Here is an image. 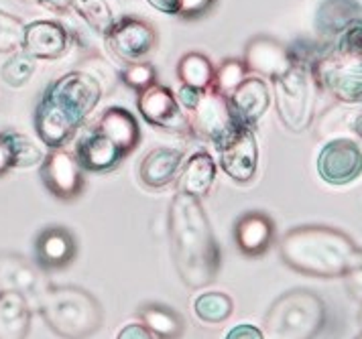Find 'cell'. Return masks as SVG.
Listing matches in <instances>:
<instances>
[{"label":"cell","instance_id":"6da1fadb","mask_svg":"<svg viewBox=\"0 0 362 339\" xmlns=\"http://www.w3.org/2000/svg\"><path fill=\"white\" fill-rule=\"evenodd\" d=\"M167 230L175 270L185 287L198 291L216 282L222 254L202 199L185 194L173 195Z\"/></svg>","mask_w":362,"mask_h":339},{"label":"cell","instance_id":"7a4b0ae2","mask_svg":"<svg viewBox=\"0 0 362 339\" xmlns=\"http://www.w3.org/2000/svg\"><path fill=\"white\" fill-rule=\"evenodd\" d=\"M102 94V83L86 71H69L57 78L35 110V130L41 143L49 148L67 145L90 112H94Z\"/></svg>","mask_w":362,"mask_h":339},{"label":"cell","instance_id":"3957f363","mask_svg":"<svg viewBox=\"0 0 362 339\" xmlns=\"http://www.w3.org/2000/svg\"><path fill=\"white\" fill-rule=\"evenodd\" d=\"M354 240L329 226H299L279 242L281 260L299 275L317 278L344 276L356 256Z\"/></svg>","mask_w":362,"mask_h":339},{"label":"cell","instance_id":"277c9868","mask_svg":"<svg viewBox=\"0 0 362 339\" xmlns=\"http://www.w3.org/2000/svg\"><path fill=\"white\" fill-rule=\"evenodd\" d=\"M310 65L317 88L338 102L362 104V23L338 35Z\"/></svg>","mask_w":362,"mask_h":339},{"label":"cell","instance_id":"5b68a950","mask_svg":"<svg viewBox=\"0 0 362 339\" xmlns=\"http://www.w3.org/2000/svg\"><path fill=\"white\" fill-rule=\"evenodd\" d=\"M35 305L55 335L64 339H88L104 325L100 301L80 287H47Z\"/></svg>","mask_w":362,"mask_h":339},{"label":"cell","instance_id":"8992f818","mask_svg":"<svg viewBox=\"0 0 362 339\" xmlns=\"http://www.w3.org/2000/svg\"><path fill=\"white\" fill-rule=\"evenodd\" d=\"M328 311L320 295L310 289H293L281 295L264 315L269 339H315L326 327Z\"/></svg>","mask_w":362,"mask_h":339},{"label":"cell","instance_id":"52a82bcc","mask_svg":"<svg viewBox=\"0 0 362 339\" xmlns=\"http://www.w3.org/2000/svg\"><path fill=\"white\" fill-rule=\"evenodd\" d=\"M315 88L317 83L305 61H297L289 73L275 81L277 114L285 129L291 132L310 129L315 110Z\"/></svg>","mask_w":362,"mask_h":339},{"label":"cell","instance_id":"ba28073f","mask_svg":"<svg viewBox=\"0 0 362 339\" xmlns=\"http://www.w3.org/2000/svg\"><path fill=\"white\" fill-rule=\"evenodd\" d=\"M187 116L192 134L212 143L216 148H222L243 126L232 112L228 96L216 92L214 88L202 94L198 106L189 110Z\"/></svg>","mask_w":362,"mask_h":339},{"label":"cell","instance_id":"9c48e42d","mask_svg":"<svg viewBox=\"0 0 362 339\" xmlns=\"http://www.w3.org/2000/svg\"><path fill=\"white\" fill-rule=\"evenodd\" d=\"M106 47L112 55L124 64L147 61V57L157 47V31L155 27L136 16H120L115 18L110 29L104 32Z\"/></svg>","mask_w":362,"mask_h":339},{"label":"cell","instance_id":"30bf717a","mask_svg":"<svg viewBox=\"0 0 362 339\" xmlns=\"http://www.w3.org/2000/svg\"><path fill=\"white\" fill-rule=\"evenodd\" d=\"M136 108L151 126L177 134H192L189 116L185 114L177 96L161 83H155L136 96Z\"/></svg>","mask_w":362,"mask_h":339},{"label":"cell","instance_id":"8fae6325","mask_svg":"<svg viewBox=\"0 0 362 339\" xmlns=\"http://www.w3.org/2000/svg\"><path fill=\"white\" fill-rule=\"evenodd\" d=\"M322 181L342 187L362 175V148L350 138H334L317 155Z\"/></svg>","mask_w":362,"mask_h":339},{"label":"cell","instance_id":"7c38bea8","mask_svg":"<svg viewBox=\"0 0 362 339\" xmlns=\"http://www.w3.org/2000/svg\"><path fill=\"white\" fill-rule=\"evenodd\" d=\"M297 64L296 53L273 37H252L245 47V65L250 73L263 80L277 81Z\"/></svg>","mask_w":362,"mask_h":339},{"label":"cell","instance_id":"4fadbf2b","mask_svg":"<svg viewBox=\"0 0 362 339\" xmlns=\"http://www.w3.org/2000/svg\"><path fill=\"white\" fill-rule=\"evenodd\" d=\"M83 169L76 161L74 155H69L64 148H51L49 155L41 162L39 175L45 185V189L53 197L71 201L80 197L83 191Z\"/></svg>","mask_w":362,"mask_h":339},{"label":"cell","instance_id":"5bb4252c","mask_svg":"<svg viewBox=\"0 0 362 339\" xmlns=\"http://www.w3.org/2000/svg\"><path fill=\"white\" fill-rule=\"evenodd\" d=\"M78 256V240L64 226L43 227L35 238V262L41 273L67 268Z\"/></svg>","mask_w":362,"mask_h":339},{"label":"cell","instance_id":"9a60e30c","mask_svg":"<svg viewBox=\"0 0 362 339\" xmlns=\"http://www.w3.org/2000/svg\"><path fill=\"white\" fill-rule=\"evenodd\" d=\"M222 171L236 183H248L259 169V145L252 129L240 126L222 148H218Z\"/></svg>","mask_w":362,"mask_h":339},{"label":"cell","instance_id":"2e32d148","mask_svg":"<svg viewBox=\"0 0 362 339\" xmlns=\"http://www.w3.org/2000/svg\"><path fill=\"white\" fill-rule=\"evenodd\" d=\"M41 270L17 252H0V291L25 295L35 303L47 291Z\"/></svg>","mask_w":362,"mask_h":339},{"label":"cell","instance_id":"e0dca14e","mask_svg":"<svg viewBox=\"0 0 362 339\" xmlns=\"http://www.w3.org/2000/svg\"><path fill=\"white\" fill-rule=\"evenodd\" d=\"M74 157L88 173H110L127 159V155L96 124L78 138Z\"/></svg>","mask_w":362,"mask_h":339},{"label":"cell","instance_id":"ac0fdd59","mask_svg":"<svg viewBox=\"0 0 362 339\" xmlns=\"http://www.w3.org/2000/svg\"><path fill=\"white\" fill-rule=\"evenodd\" d=\"M232 236L240 254L247 258H259L275 242V222L264 211H247L236 220Z\"/></svg>","mask_w":362,"mask_h":339},{"label":"cell","instance_id":"d6986e66","mask_svg":"<svg viewBox=\"0 0 362 339\" xmlns=\"http://www.w3.org/2000/svg\"><path fill=\"white\" fill-rule=\"evenodd\" d=\"M228 100L236 120L247 129H255L271 106V90L263 78L248 76L228 96Z\"/></svg>","mask_w":362,"mask_h":339},{"label":"cell","instance_id":"ffe728a7","mask_svg":"<svg viewBox=\"0 0 362 339\" xmlns=\"http://www.w3.org/2000/svg\"><path fill=\"white\" fill-rule=\"evenodd\" d=\"M69 49V32L55 20H35L25 29L23 51L35 59H57Z\"/></svg>","mask_w":362,"mask_h":339},{"label":"cell","instance_id":"44dd1931","mask_svg":"<svg viewBox=\"0 0 362 339\" xmlns=\"http://www.w3.org/2000/svg\"><path fill=\"white\" fill-rule=\"evenodd\" d=\"M183 162L185 159H183V153L180 148L157 146V148L148 150L145 159L141 161L139 179L145 187L159 191V189L169 187L173 181H177Z\"/></svg>","mask_w":362,"mask_h":339},{"label":"cell","instance_id":"7402d4cb","mask_svg":"<svg viewBox=\"0 0 362 339\" xmlns=\"http://www.w3.org/2000/svg\"><path fill=\"white\" fill-rule=\"evenodd\" d=\"M216 173H218V167L212 155L206 150H198L183 162L180 177H177V191L202 199L212 191Z\"/></svg>","mask_w":362,"mask_h":339},{"label":"cell","instance_id":"603a6c76","mask_svg":"<svg viewBox=\"0 0 362 339\" xmlns=\"http://www.w3.org/2000/svg\"><path fill=\"white\" fill-rule=\"evenodd\" d=\"M43 153L33 141L17 130L0 132V177L13 169H29L43 162Z\"/></svg>","mask_w":362,"mask_h":339},{"label":"cell","instance_id":"cb8c5ba5","mask_svg":"<svg viewBox=\"0 0 362 339\" xmlns=\"http://www.w3.org/2000/svg\"><path fill=\"white\" fill-rule=\"evenodd\" d=\"M98 126L112 143H115L127 157L141 143V126L139 120L134 118V114L129 112L127 108L120 106H112L98 118L96 122Z\"/></svg>","mask_w":362,"mask_h":339},{"label":"cell","instance_id":"d4e9b609","mask_svg":"<svg viewBox=\"0 0 362 339\" xmlns=\"http://www.w3.org/2000/svg\"><path fill=\"white\" fill-rule=\"evenodd\" d=\"M31 319V301L25 295L0 291V339H27Z\"/></svg>","mask_w":362,"mask_h":339},{"label":"cell","instance_id":"484cf974","mask_svg":"<svg viewBox=\"0 0 362 339\" xmlns=\"http://www.w3.org/2000/svg\"><path fill=\"white\" fill-rule=\"evenodd\" d=\"M362 23V4L358 0H324L315 13V29L322 35H342Z\"/></svg>","mask_w":362,"mask_h":339},{"label":"cell","instance_id":"4316f807","mask_svg":"<svg viewBox=\"0 0 362 339\" xmlns=\"http://www.w3.org/2000/svg\"><path fill=\"white\" fill-rule=\"evenodd\" d=\"M141 323L157 339H180L185 331V319L173 307L161 303H147L139 309Z\"/></svg>","mask_w":362,"mask_h":339},{"label":"cell","instance_id":"83f0119b","mask_svg":"<svg viewBox=\"0 0 362 339\" xmlns=\"http://www.w3.org/2000/svg\"><path fill=\"white\" fill-rule=\"evenodd\" d=\"M192 311L196 319H199L204 325H222L232 317L234 301L226 292L206 291L194 299Z\"/></svg>","mask_w":362,"mask_h":339},{"label":"cell","instance_id":"f1b7e54d","mask_svg":"<svg viewBox=\"0 0 362 339\" xmlns=\"http://www.w3.org/2000/svg\"><path fill=\"white\" fill-rule=\"evenodd\" d=\"M214 65L212 61L198 51L185 53L177 64V76H180L181 85L194 88V90H210L214 83Z\"/></svg>","mask_w":362,"mask_h":339},{"label":"cell","instance_id":"f546056e","mask_svg":"<svg viewBox=\"0 0 362 339\" xmlns=\"http://www.w3.org/2000/svg\"><path fill=\"white\" fill-rule=\"evenodd\" d=\"M69 6L82 16L90 29L100 35H104L115 23L112 8L108 6L106 0H69Z\"/></svg>","mask_w":362,"mask_h":339},{"label":"cell","instance_id":"4dcf8cb0","mask_svg":"<svg viewBox=\"0 0 362 339\" xmlns=\"http://www.w3.org/2000/svg\"><path fill=\"white\" fill-rule=\"evenodd\" d=\"M37 69V59L27 51H15L0 67V78L11 88H23L33 78Z\"/></svg>","mask_w":362,"mask_h":339},{"label":"cell","instance_id":"1f68e13d","mask_svg":"<svg viewBox=\"0 0 362 339\" xmlns=\"http://www.w3.org/2000/svg\"><path fill=\"white\" fill-rule=\"evenodd\" d=\"M248 78V69L245 61L240 59H226L222 61L220 67H216L214 71V88L216 92L224 94V96H230L232 92Z\"/></svg>","mask_w":362,"mask_h":339},{"label":"cell","instance_id":"d6a6232c","mask_svg":"<svg viewBox=\"0 0 362 339\" xmlns=\"http://www.w3.org/2000/svg\"><path fill=\"white\" fill-rule=\"evenodd\" d=\"M25 29L27 25H23L21 18L0 11V53H11V51L23 49Z\"/></svg>","mask_w":362,"mask_h":339},{"label":"cell","instance_id":"836d02e7","mask_svg":"<svg viewBox=\"0 0 362 339\" xmlns=\"http://www.w3.org/2000/svg\"><path fill=\"white\" fill-rule=\"evenodd\" d=\"M120 80L124 85H129L134 92H145L147 88L157 83V71L148 61H136V64H127L120 71Z\"/></svg>","mask_w":362,"mask_h":339},{"label":"cell","instance_id":"e575fe53","mask_svg":"<svg viewBox=\"0 0 362 339\" xmlns=\"http://www.w3.org/2000/svg\"><path fill=\"white\" fill-rule=\"evenodd\" d=\"M342 278H344L348 295L362 305V248L356 250V256H354L352 264L348 266V270Z\"/></svg>","mask_w":362,"mask_h":339},{"label":"cell","instance_id":"d590c367","mask_svg":"<svg viewBox=\"0 0 362 339\" xmlns=\"http://www.w3.org/2000/svg\"><path fill=\"white\" fill-rule=\"evenodd\" d=\"M216 0H180V13L183 18H199L212 11Z\"/></svg>","mask_w":362,"mask_h":339},{"label":"cell","instance_id":"8d00e7d4","mask_svg":"<svg viewBox=\"0 0 362 339\" xmlns=\"http://www.w3.org/2000/svg\"><path fill=\"white\" fill-rule=\"evenodd\" d=\"M224 339H267L261 327L252 323H238L224 335Z\"/></svg>","mask_w":362,"mask_h":339},{"label":"cell","instance_id":"74e56055","mask_svg":"<svg viewBox=\"0 0 362 339\" xmlns=\"http://www.w3.org/2000/svg\"><path fill=\"white\" fill-rule=\"evenodd\" d=\"M116 339H153V335L143 323H129L118 331Z\"/></svg>","mask_w":362,"mask_h":339},{"label":"cell","instance_id":"f35d334b","mask_svg":"<svg viewBox=\"0 0 362 339\" xmlns=\"http://www.w3.org/2000/svg\"><path fill=\"white\" fill-rule=\"evenodd\" d=\"M153 8L165 15H177L180 13V0H147Z\"/></svg>","mask_w":362,"mask_h":339},{"label":"cell","instance_id":"ab89813d","mask_svg":"<svg viewBox=\"0 0 362 339\" xmlns=\"http://www.w3.org/2000/svg\"><path fill=\"white\" fill-rule=\"evenodd\" d=\"M39 4H43L45 8L55 11V13H67L71 6H69V0H37Z\"/></svg>","mask_w":362,"mask_h":339},{"label":"cell","instance_id":"60d3db41","mask_svg":"<svg viewBox=\"0 0 362 339\" xmlns=\"http://www.w3.org/2000/svg\"><path fill=\"white\" fill-rule=\"evenodd\" d=\"M350 130H352V134L358 138L362 143V110H358L356 114H352V118H350Z\"/></svg>","mask_w":362,"mask_h":339},{"label":"cell","instance_id":"b9f144b4","mask_svg":"<svg viewBox=\"0 0 362 339\" xmlns=\"http://www.w3.org/2000/svg\"><path fill=\"white\" fill-rule=\"evenodd\" d=\"M358 325H361V329H362V307H361V313H358Z\"/></svg>","mask_w":362,"mask_h":339},{"label":"cell","instance_id":"7bdbcfd3","mask_svg":"<svg viewBox=\"0 0 362 339\" xmlns=\"http://www.w3.org/2000/svg\"><path fill=\"white\" fill-rule=\"evenodd\" d=\"M356 339H362V331H361V333H358V335H356Z\"/></svg>","mask_w":362,"mask_h":339}]
</instances>
